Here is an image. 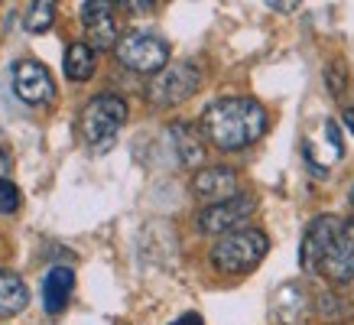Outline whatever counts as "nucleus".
<instances>
[{
  "mask_svg": "<svg viewBox=\"0 0 354 325\" xmlns=\"http://www.w3.org/2000/svg\"><path fill=\"white\" fill-rule=\"evenodd\" d=\"M267 108L257 98H218L202 111V133L218 150H244L267 133Z\"/></svg>",
  "mask_w": 354,
  "mask_h": 325,
  "instance_id": "f257e3e1",
  "label": "nucleus"
},
{
  "mask_svg": "<svg viewBox=\"0 0 354 325\" xmlns=\"http://www.w3.org/2000/svg\"><path fill=\"white\" fill-rule=\"evenodd\" d=\"M270 241L263 231L257 228H237V231H227L215 241L212 248V267L221 273H250L260 260L267 257Z\"/></svg>",
  "mask_w": 354,
  "mask_h": 325,
  "instance_id": "f03ea898",
  "label": "nucleus"
},
{
  "mask_svg": "<svg viewBox=\"0 0 354 325\" xmlns=\"http://www.w3.org/2000/svg\"><path fill=\"white\" fill-rule=\"evenodd\" d=\"M127 124V101L118 95H97L82 108V137L91 153H108Z\"/></svg>",
  "mask_w": 354,
  "mask_h": 325,
  "instance_id": "7ed1b4c3",
  "label": "nucleus"
},
{
  "mask_svg": "<svg viewBox=\"0 0 354 325\" xmlns=\"http://www.w3.org/2000/svg\"><path fill=\"white\" fill-rule=\"evenodd\" d=\"M202 85V72L195 62H169L160 68L147 85V101L153 108H176L198 91Z\"/></svg>",
  "mask_w": 354,
  "mask_h": 325,
  "instance_id": "20e7f679",
  "label": "nucleus"
},
{
  "mask_svg": "<svg viewBox=\"0 0 354 325\" xmlns=\"http://www.w3.org/2000/svg\"><path fill=\"white\" fill-rule=\"evenodd\" d=\"M120 65L130 72H143V75H156L160 68L169 65V46L153 32H127L120 36L114 46Z\"/></svg>",
  "mask_w": 354,
  "mask_h": 325,
  "instance_id": "39448f33",
  "label": "nucleus"
},
{
  "mask_svg": "<svg viewBox=\"0 0 354 325\" xmlns=\"http://www.w3.org/2000/svg\"><path fill=\"white\" fill-rule=\"evenodd\" d=\"M342 218L335 215H319L306 228V234H302V244H299V263L306 273H319L322 270L325 257H328V250H332L335 238H338V231H342Z\"/></svg>",
  "mask_w": 354,
  "mask_h": 325,
  "instance_id": "423d86ee",
  "label": "nucleus"
},
{
  "mask_svg": "<svg viewBox=\"0 0 354 325\" xmlns=\"http://www.w3.org/2000/svg\"><path fill=\"white\" fill-rule=\"evenodd\" d=\"M257 208V198L250 192H237L234 198L227 202H218V205H208L198 212V231L205 234H227V231H237V225L250 218V212Z\"/></svg>",
  "mask_w": 354,
  "mask_h": 325,
  "instance_id": "0eeeda50",
  "label": "nucleus"
},
{
  "mask_svg": "<svg viewBox=\"0 0 354 325\" xmlns=\"http://www.w3.org/2000/svg\"><path fill=\"white\" fill-rule=\"evenodd\" d=\"M13 91L26 104H49L55 98V85L49 68L43 62H36V59H20L13 65Z\"/></svg>",
  "mask_w": 354,
  "mask_h": 325,
  "instance_id": "6e6552de",
  "label": "nucleus"
},
{
  "mask_svg": "<svg viewBox=\"0 0 354 325\" xmlns=\"http://www.w3.org/2000/svg\"><path fill=\"white\" fill-rule=\"evenodd\" d=\"M192 192L208 202V205H218V202H227L237 195V173L231 166H205L198 169L192 179Z\"/></svg>",
  "mask_w": 354,
  "mask_h": 325,
  "instance_id": "1a4fd4ad",
  "label": "nucleus"
},
{
  "mask_svg": "<svg viewBox=\"0 0 354 325\" xmlns=\"http://www.w3.org/2000/svg\"><path fill=\"white\" fill-rule=\"evenodd\" d=\"M111 10H114V3H108V0H88V3H82V20H85L91 49H114L118 46V26H114Z\"/></svg>",
  "mask_w": 354,
  "mask_h": 325,
  "instance_id": "9d476101",
  "label": "nucleus"
},
{
  "mask_svg": "<svg viewBox=\"0 0 354 325\" xmlns=\"http://www.w3.org/2000/svg\"><path fill=\"white\" fill-rule=\"evenodd\" d=\"M319 273H325L335 283L354 280V218L348 225H342V231H338V238H335L332 250H328V257H325Z\"/></svg>",
  "mask_w": 354,
  "mask_h": 325,
  "instance_id": "9b49d317",
  "label": "nucleus"
},
{
  "mask_svg": "<svg viewBox=\"0 0 354 325\" xmlns=\"http://www.w3.org/2000/svg\"><path fill=\"white\" fill-rule=\"evenodd\" d=\"M72 286H75V273L72 267H53L43 280V309L49 315H59L68 306V296H72Z\"/></svg>",
  "mask_w": 354,
  "mask_h": 325,
  "instance_id": "f8f14e48",
  "label": "nucleus"
},
{
  "mask_svg": "<svg viewBox=\"0 0 354 325\" xmlns=\"http://www.w3.org/2000/svg\"><path fill=\"white\" fill-rule=\"evenodd\" d=\"M169 143H172V150H176V160L183 162V166H189V169L202 166L205 143H202V137L195 133V127H189V124H172Z\"/></svg>",
  "mask_w": 354,
  "mask_h": 325,
  "instance_id": "ddd939ff",
  "label": "nucleus"
},
{
  "mask_svg": "<svg viewBox=\"0 0 354 325\" xmlns=\"http://www.w3.org/2000/svg\"><path fill=\"white\" fill-rule=\"evenodd\" d=\"M26 303H30V290H26L20 273L0 270V319H10V315L23 313Z\"/></svg>",
  "mask_w": 354,
  "mask_h": 325,
  "instance_id": "4468645a",
  "label": "nucleus"
},
{
  "mask_svg": "<svg viewBox=\"0 0 354 325\" xmlns=\"http://www.w3.org/2000/svg\"><path fill=\"white\" fill-rule=\"evenodd\" d=\"M273 313L283 325H302V319H306V292L296 283L279 286L277 296H273Z\"/></svg>",
  "mask_w": 354,
  "mask_h": 325,
  "instance_id": "2eb2a0df",
  "label": "nucleus"
},
{
  "mask_svg": "<svg viewBox=\"0 0 354 325\" xmlns=\"http://www.w3.org/2000/svg\"><path fill=\"white\" fill-rule=\"evenodd\" d=\"M62 68H65V78H72V82H88V78L95 75V49L88 43H72L65 49Z\"/></svg>",
  "mask_w": 354,
  "mask_h": 325,
  "instance_id": "dca6fc26",
  "label": "nucleus"
},
{
  "mask_svg": "<svg viewBox=\"0 0 354 325\" xmlns=\"http://www.w3.org/2000/svg\"><path fill=\"white\" fill-rule=\"evenodd\" d=\"M55 23V3L53 0H39V3H30L26 13H23V26L30 32H46Z\"/></svg>",
  "mask_w": 354,
  "mask_h": 325,
  "instance_id": "f3484780",
  "label": "nucleus"
},
{
  "mask_svg": "<svg viewBox=\"0 0 354 325\" xmlns=\"http://www.w3.org/2000/svg\"><path fill=\"white\" fill-rule=\"evenodd\" d=\"M20 208V189L10 179H0V215H13Z\"/></svg>",
  "mask_w": 354,
  "mask_h": 325,
  "instance_id": "a211bd4d",
  "label": "nucleus"
},
{
  "mask_svg": "<svg viewBox=\"0 0 354 325\" xmlns=\"http://www.w3.org/2000/svg\"><path fill=\"white\" fill-rule=\"evenodd\" d=\"M328 85H332L335 98H342V91H344V68H342V62H335L332 68H328Z\"/></svg>",
  "mask_w": 354,
  "mask_h": 325,
  "instance_id": "6ab92c4d",
  "label": "nucleus"
},
{
  "mask_svg": "<svg viewBox=\"0 0 354 325\" xmlns=\"http://www.w3.org/2000/svg\"><path fill=\"white\" fill-rule=\"evenodd\" d=\"M169 325H205V322H202V315L198 313H185V315H179V319L169 322Z\"/></svg>",
  "mask_w": 354,
  "mask_h": 325,
  "instance_id": "aec40b11",
  "label": "nucleus"
},
{
  "mask_svg": "<svg viewBox=\"0 0 354 325\" xmlns=\"http://www.w3.org/2000/svg\"><path fill=\"white\" fill-rule=\"evenodd\" d=\"M124 7H127V10H133V13H143V10H153V0H143V3H133V0H127V3H124Z\"/></svg>",
  "mask_w": 354,
  "mask_h": 325,
  "instance_id": "412c9836",
  "label": "nucleus"
},
{
  "mask_svg": "<svg viewBox=\"0 0 354 325\" xmlns=\"http://www.w3.org/2000/svg\"><path fill=\"white\" fill-rule=\"evenodd\" d=\"M7 173H10V156H7V150L0 147V179H7Z\"/></svg>",
  "mask_w": 354,
  "mask_h": 325,
  "instance_id": "4be33fe9",
  "label": "nucleus"
},
{
  "mask_svg": "<svg viewBox=\"0 0 354 325\" xmlns=\"http://www.w3.org/2000/svg\"><path fill=\"white\" fill-rule=\"evenodd\" d=\"M270 10H279V13H286V10H296V3H270Z\"/></svg>",
  "mask_w": 354,
  "mask_h": 325,
  "instance_id": "5701e85b",
  "label": "nucleus"
},
{
  "mask_svg": "<svg viewBox=\"0 0 354 325\" xmlns=\"http://www.w3.org/2000/svg\"><path fill=\"white\" fill-rule=\"evenodd\" d=\"M344 124H348V130L354 133V108H348L344 111Z\"/></svg>",
  "mask_w": 354,
  "mask_h": 325,
  "instance_id": "b1692460",
  "label": "nucleus"
},
{
  "mask_svg": "<svg viewBox=\"0 0 354 325\" xmlns=\"http://www.w3.org/2000/svg\"><path fill=\"white\" fill-rule=\"evenodd\" d=\"M348 202H351V205H354V185H351V192H348Z\"/></svg>",
  "mask_w": 354,
  "mask_h": 325,
  "instance_id": "393cba45",
  "label": "nucleus"
}]
</instances>
